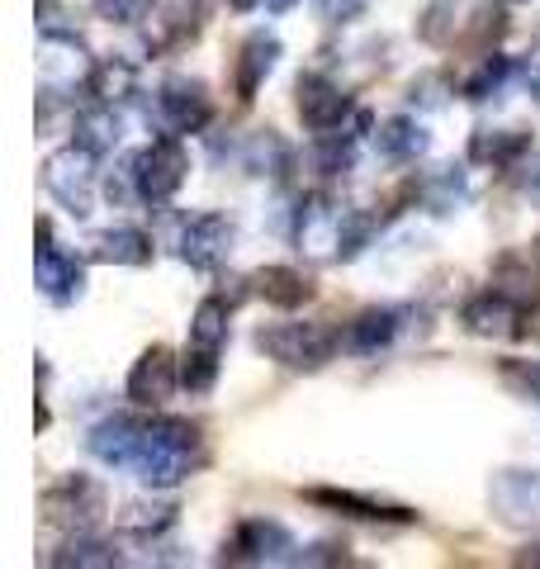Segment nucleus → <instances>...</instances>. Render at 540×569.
I'll use <instances>...</instances> for the list:
<instances>
[{"instance_id": "obj_1", "label": "nucleus", "mask_w": 540, "mask_h": 569, "mask_svg": "<svg viewBox=\"0 0 540 569\" xmlns=\"http://www.w3.org/2000/svg\"><path fill=\"white\" fill-rule=\"evenodd\" d=\"M204 466V437L190 418H152L133 456V475L148 489H176Z\"/></svg>"}, {"instance_id": "obj_2", "label": "nucleus", "mask_w": 540, "mask_h": 569, "mask_svg": "<svg viewBox=\"0 0 540 569\" xmlns=\"http://www.w3.org/2000/svg\"><path fill=\"white\" fill-rule=\"evenodd\" d=\"M96 157L100 152H90L86 142H67V148H52L43 157V190L71 219H90V209H96V181H100Z\"/></svg>"}, {"instance_id": "obj_3", "label": "nucleus", "mask_w": 540, "mask_h": 569, "mask_svg": "<svg viewBox=\"0 0 540 569\" xmlns=\"http://www.w3.org/2000/svg\"><path fill=\"white\" fill-rule=\"evenodd\" d=\"M129 176H133V194L142 204H148V209H167L176 200V190L186 186L190 157H186V148H180L176 138H152L148 148L133 152Z\"/></svg>"}, {"instance_id": "obj_4", "label": "nucleus", "mask_w": 540, "mask_h": 569, "mask_svg": "<svg viewBox=\"0 0 540 569\" xmlns=\"http://www.w3.org/2000/svg\"><path fill=\"white\" fill-rule=\"evenodd\" d=\"M341 337L322 323H270L257 332V351H266L284 370H322L337 356Z\"/></svg>"}, {"instance_id": "obj_5", "label": "nucleus", "mask_w": 540, "mask_h": 569, "mask_svg": "<svg viewBox=\"0 0 540 569\" xmlns=\"http://www.w3.org/2000/svg\"><path fill=\"white\" fill-rule=\"evenodd\" d=\"M341 233H347V209H337L332 194H303L294 209V247L309 261H341Z\"/></svg>"}, {"instance_id": "obj_6", "label": "nucleus", "mask_w": 540, "mask_h": 569, "mask_svg": "<svg viewBox=\"0 0 540 569\" xmlns=\"http://www.w3.org/2000/svg\"><path fill=\"white\" fill-rule=\"evenodd\" d=\"M489 508L502 527L540 537V470H498L489 485Z\"/></svg>"}, {"instance_id": "obj_7", "label": "nucleus", "mask_w": 540, "mask_h": 569, "mask_svg": "<svg viewBox=\"0 0 540 569\" xmlns=\"http://www.w3.org/2000/svg\"><path fill=\"white\" fill-rule=\"evenodd\" d=\"M294 110H299V119L309 123L313 133H347L341 123L360 114V110H351V96L341 91L332 77H322V71H299V81H294Z\"/></svg>"}, {"instance_id": "obj_8", "label": "nucleus", "mask_w": 540, "mask_h": 569, "mask_svg": "<svg viewBox=\"0 0 540 569\" xmlns=\"http://www.w3.org/2000/svg\"><path fill=\"white\" fill-rule=\"evenodd\" d=\"M33 284H39V295L48 299L52 309H67L77 305V299L86 295V266L62 252L58 242H52L48 223H39V257H33Z\"/></svg>"}, {"instance_id": "obj_9", "label": "nucleus", "mask_w": 540, "mask_h": 569, "mask_svg": "<svg viewBox=\"0 0 540 569\" xmlns=\"http://www.w3.org/2000/svg\"><path fill=\"white\" fill-rule=\"evenodd\" d=\"M299 546L280 522L266 518H247L238 531L223 541V565H294Z\"/></svg>"}, {"instance_id": "obj_10", "label": "nucleus", "mask_w": 540, "mask_h": 569, "mask_svg": "<svg viewBox=\"0 0 540 569\" xmlns=\"http://www.w3.org/2000/svg\"><path fill=\"white\" fill-rule=\"evenodd\" d=\"M232 242H238V228L223 213H194V219L180 228L176 252L190 271H219V266L232 257Z\"/></svg>"}, {"instance_id": "obj_11", "label": "nucleus", "mask_w": 540, "mask_h": 569, "mask_svg": "<svg viewBox=\"0 0 540 569\" xmlns=\"http://www.w3.org/2000/svg\"><path fill=\"white\" fill-rule=\"evenodd\" d=\"M157 114L171 133H204L213 123V100H209V86L194 81V77H171L161 81L157 91Z\"/></svg>"}, {"instance_id": "obj_12", "label": "nucleus", "mask_w": 540, "mask_h": 569, "mask_svg": "<svg viewBox=\"0 0 540 569\" xmlns=\"http://www.w3.org/2000/svg\"><path fill=\"white\" fill-rule=\"evenodd\" d=\"M180 385V366L167 347H148L133 361L129 370V385H123V395H129L133 408H161Z\"/></svg>"}, {"instance_id": "obj_13", "label": "nucleus", "mask_w": 540, "mask_h": 569, "mask_svg": "<svg viewBox=\"0 0 540 569\" xmlns=\"http://www.w3.org/2000/svg\"><path fill=\"white\" fill-rule=\"evenodd\" d=\"M460 323L474 337H521L527 332V309L508 290H479L474 299H464Z\"/></svg>"}, {"instance_id": "obj_14", "label": "nucleus", "mask_w": 540, "mask_h": 569, "mask_svg": "<svg viewBox=\"0 0 540 569\" xmlns=\"http://www.w3.org/2000/svg\"><path fill=\"white\" fill-rule=\"evenodd\" d=\"M43 508H48V522L90 527L104 512V489L96 485V479H86V475H67L43 493Z\"/></svg>"}, {"instance_id": "obj_15", "label": "nucleus", "mask_w": 540, "mask_h": 569, "mask_svg": "<svg viewBox=\"0 0 540 569\" xmlns=\"http://www.w3.org/2000/svg\"><path fill=\"white\" fill-rule=\"evenodd\" d=\"M142 432H148V422H138L129 413H114V418H104L90 427V437H86V447L96 460H104V466H114V470H133V456L142 447Z\"/></svg>"}, {"instance_id": "obj_16", "label": "nucleus", "mask_w": 540, "mask_h": 569, "mask_svg": "<svg viewBox=\"0 0 540 569\" xmlns=\"http://www.w3.org/2000/svg\"><path fill=\"white\" fill-rule=\"evenodd\" d=\"M280 62V39L276 33H251L238 48V62H232V86H238V100H257V91L266 86V77Z\"/></svg>"}, {"instance_id": "obj_17", "label": "nucleus", "mask_w": 540, "mask_h": 569, "mask_svg": "<svg viewBox=\"0 0 540 569\" xmlns=\"http://www.w3.org/2000/svg\"><path fill=\"white\" fill-rule=\"evenodd\" d=\"M474 6L470 0H427V10H422V20H418V33H422V43L431 48H450L456 39H464L474 24Z\"/></svg>"}, {"instance_id": "obj_18", "label": "nucleus", "mask_w": 540, "mask_h": 569, "mask_svg": "<svg viewBox=\"0 0 540 569\" xmlns=\"http://www.w3.org/2000/svg\"><path fill=\"white\" fill-rule=\"evenodd\" d=\"M531 157V133L521 129H474L470 162L474 167H521Z\"/></svg>"}, {"instance_id": "obj_19", "label": "nucleus", "mask_w": 540, "mask_h": 569, "mask_svg": "<svg viewBox=\"0 0 540 569\" xmlns=\"http://www.w3.org/2000/svg\"><path fill=\"white\" fill-rule=\"evenodd\" d=\"M86 96L96 104H123L138 96V67L129 58H100L86 67Z\"/></svg>"}, {"instance_id": "obj_20", "label": "nucleus", "mask_w": 540, "mask_h": 569, "mask_svg": "<svg viewBox=\"0 0 540 569\" xmlns=\"http://www.w3.org/2000/svg\"><path fill=\"white\" fill-rule=\"evenodd\" d=\"M251 290L276 309H299L313 299V280L303 271H294V266H261V271L251 276Z\"/></svg>"}, {"instance_id": "obj_21", "label": "nucleus", "mask_w": 540, "mask_h": 569, "mask_svg": "<svg viewBox=\"0 0 540 569\" xmlns=\"http://www.w3.org/2000/svg\"><path fill=\"white\" fill-rule=\"evenodd\" d=\"M403 328V313L399 309H366L351 318L347 328V351L356 356H380L384 347H393V337Z\"/></svg>"}, {"instance_id": "obj_22", "label": "nucleus", "mask_w": 540, "mask_h": 569, "mask_svg": "<svg viewBox=\"0 0 540 569\" xmlns=\"http://www.w3.org/2000/svg\"><path fill=\"white\" fill-rule=\"evenodd\" d=\"M90 257L104 261V266H148L152 261V238L142 233V228H104V233H96V242H90Z\"/></svg>"}, {"instance_id": "obj_23", "label": "nucleus", "mask_w": 540, "mask_h": 569, "mask_svg": "<svg viewBox=\"0 0 540 569\" xmlns=\"http://www.w3.org/2000/svg\"><path fill=\"white\" fill-rule=\"evenodd\" d=\"M427 142H431L427 129L412 114H393L374 129V152H380L384 162H418L427 152Z\"/></svg>"}, {"instance_id": "obj_24", "label": "nucleus", "mask_w": 540, "mask_h": 569, "mask_svg": "<svg viewBox=\"0 0 540 569\" xmlns=\"http://www.w3.org/2000/svg\"><path fill=\"white\" fill-rule=\"evenodd\" d=\"M309 498L322 508L347 512V518H360V522H412L418 518V512H408V508H389L380 498H366V493H351V489H309Z\"/></svg>"}, {"instance_id": "obj_25", "label": "nucleus", "mask_w": 540, "mask_h": 569, "mask_svg": "<svg viewBox=\"0 0 540 569\" xmlns=\"http://www.w3.org/2000/svg\"><path fill=\"white\" fill-rule=\"evenodd\" d=\"M48 565L52 569H71V565L77 569H110V565H119V550L110 541L90 537V531H71V537L48 556Z\"/></svg>"}, {"instance_id": "obj_26", "label": "nucleus", "mask_w": 540, "mask_h": 569, "mask_svg": "<svg viewBox=\"0 0 540 569\" xmlns=\"http://www.w3.org/2000/svg\"><path fill=\"white\" fill-rule=\"evenodd\" d=\"M77 142H86L90 152H114L123 142V119H119V104H96L77 114Z\"/></svg>"}, {"instance_id": "obj_27", "label": "nucleus", "mask_w": 540, "mask_h": 569, "mask_svg": "<svg viewBox=\"0 0 540 569\" xmlns=\"http://www.w3.org/2000/svg\"><path fill=\"white\" fill-rule=\"evenodd\" d=\"M228 318H232V305H228L223 295L200 299V309L190 313V342H186V347L223 351V342H228Z\"/></svg>"}, {"instance_id": "obj_28", "label": "nucleus", "mask_w": 540, "mask_h": 569, "mask_svg": "<svg viewBox=\"0 0 540 569\" xmlns=\"http://www.w3.org/2000/svg\"><path fill=\"white\" fill-rule=\"evenodd\" d=\"M176 512H180L176 503H129L119 512V531L133 541H157L176 527Z\"/></svg>"}, {"instance_id": "obj_29", "label": "nucleus", "mask_w": 540, "mask_h": 569, "mask_svg": "<svg viewBox=\"0 0 540 569\" xmlns=\"http://www.w3.org/2000/svg\"><path fill=\"white\" fill-rule=\"evenodd\" d=\"M464 176L456 171V167H441V171H431L427 181L418 186V200L431 209V213H456L460 204H464Z\"/></svg>"}, {"instance_id": "obj_30", "label": "nucleus", "mask_w": 540, "mask_h": 569, "mask_svg": "<svg viewBox=\"0 0 540 569\" xmlns=\"http://www.w3.org/2000/svg\"><path fill=\"white\" fill-rule=\"evenodd\" d=\"M508 77H512V58H502V52H479V67L460 81V96L479 104V100L498 96V86L508 81Z\"/></svg>"}, {"instance_id": "obj_31", "label": "nucleus", "mask_w": 540, "mask_h": 569, "mask_svg": "<svg viewBox=\"0 0 540 569\" xmlns=\"http://www.w3.org/2000/svg\"><path fill=\"white\" fill-rule=\"evenodd\" d=\"M180 385H186L190 395H209V389L219 385V351L186 347V356H180Z\"/></svg>"}, {"instance_id": "obj_32", "label": "nucleus", "mask_w": 540, "mask_h": 569, "mask_svg": "<svg viewBox=\"0 0 540 569\" xmlns=\"http://www.w3.org/2000/svg\"><path fill=\"white\" fill-rule=\"evenodd\" d=\"M351 162H356V148L347 133H318V148H313L318 176H347Z\"/></svg>"}, {"instance_id": "obj_33", "label": "nucleus", "mask_w": 540, "mask_h": 569, "mask_svg": "<svg viewBox=\"0 0 540 569\" xmlns=\"http://www.w3.org/2000/svg\"><path fill=\"white\" fill-rule=\"evenodd\" d=\"M284 142L270 133V129H261V133H251V142H247V171H257V176H280V167H284Z\"/></svg>"}, {"instance_id": "obj_34", "label": "nucleus", "mask_w": 540, "mask_h": 569, "mask_svg": "<svg viewBox=\"0 0 540 569\" xmlns=\"http://www.w3.org/2000/svg\"><path fill=\"white\" fill-rule=\"evenodd\" d=\"M90 6L110 24H142L152 14V0H90Z\"/></svg>"}, {"instance_id": "obj_35", "label": "nucleus", "mask_w": 540, "mask_h": 569, "mask_svg": "<svg viewBox=\"0 0 540 569\" xmlns=\"http://www.w3.org/2000/svg\"><path fill=\"white\" fill-rule=\"evenodd\" d=\"M502 380H508L517 395L540 403V361H502Z\"/></svg>"}, {"instance_id": "obj_36", "label": "nucleus", "mask_w": 540, "mask_h": 569, "mask_svg": "<svg viewBox=\"0 0 540 569\" xmlns=\"http://www.w3.org/2000/svg\"><path fill=\"white\" fill-rule=\"evenodd\" d=\"M370 0H313V10H318V20L322 24H356L360 14H366Z\"/></svg>"}, {"instance_id": "obj_37", "label": "nucleus", "mask_w": 540, "mask_h": 569, "mask_svg": "<svg viewBox=\"0 0 540 569\" xmlns=\"http://www.w3.org/2000/svg\"><path fill=\"white\" fill-rule=\"evenodd\" d=\"M446 96H450L446 77H422V81H412V91H408V100L422 104V110H437V104H446Z\"/></svg>"}, {"instance_id": "obj_38", "label": "nucleus", "mask_w": 540, "mask_h": 569, "mask_svg": "<svg viewBox=\"0 0 540 569\" xmlns=\"http://www.w3.org/2000/svg\"><path fill=\"white\" fill-rule=\"evenodd\" d=\"M337 560H347V546H332V541H318L294 556V565H337Z\"/></svg>"}, {"instance_id": "obj_39", "label": "nucleus", "mask_w": 540, "mask_h": 569, "mask_svg": "<svg viewBox=\"0 0 540 569\" xmlns=\"http://www.w3.org/2000/svg\"><path fill=\"white\" fill-rule=\"evenodd\" d=\"M521 190H527L531 204H540V152H531L527 162H521Z\"/></svg>"}, {"instance_id": "obj_40", "label": "nucleus", "mask_w": 540, "mask_h": 569, "mask_svg": "<svg viewBox=\"0 0 540 569\" xmlns=\"http://www.w3.org/2000/svg\"><path fill=\"white\" fill-rule=\"evenodd\" d=\"M521 81H527L531 100L540 104V48H536V52H527V62H521Z\"/></svg>"}, {"instance_id": "obj_41", "label": "nucleus", "mask_w": 540, "mask_h": 569, "mask_svg": "<svg viewBox=\"0 0 540 569\" xmlns=\"http://www.w3.org/2000/svg\"><path fill=\"white\" fill-rule=\"evenodd\" d=\"M294 6H299V0H266V10H270V14H290Z\"/></svg>"}, {"instance_id": "obj_42", "label": "nucleus", "mask_w": 540, "mask_h": 569, "mask_svg": "<svg viewBox=\"0 0 540 569\" xmlns=\"http://www.w3.org/2000/svg\"><path fill=\"white\" fill-rule=\"evenodd\" d=\"M228 6H232V10H238V14H247V10H257V6H261V0H228Z\"/></svg>"}, {"instance_id": "obj_43", "label": "nucleus", "mask_w": 540, "mask_h": 569, "mask_svg": "<svg viewBox=\"0 0 540 569\" xmlns=\"http://www.w3.org/2000/svg\"><path fill=\"white\" fill-rule=\"evenodd\" d=\"M536 257H540V238H536Z\"/></svg>"}]
</instances>
